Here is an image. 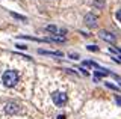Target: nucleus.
<instances>
[{
  "label": "nucleus",
  "instance_id": "f257e3e1",
  "mask_svg": "<svg viewBox=\"0 0 121 119\" xmlns=\"http://www.w3.org/2000/svg\"><path fill=\"white\" fill-rule=\"evenodd\" d=\"M2 81L6 87H14L15 84L18 83V72L14 71V69H8V71L3 72Z\"/></svg>",
  "mask_w": 121,
  "mask_h": 119
},
{
  "label": "nucleus",
  "instance_id": "f03ea898",
  "mask_svg": "<svg viewBox=\"0 0 121 119\" xmlns=\"http://www.w3.org/2000/svg\"><path fill=\"white\" fill-rule=\"evenodd\" d=\"M52 99H53V103H55L58 107H62L64 104L68 101V96L64 94V92H53V94H52Z\"/></svg>",
  "mask_w": 121,
  "mask_h": 119
},
{
  "label": "nucleus",
  "instance_id": "7ed1b4c3",
  "mask_svg": "<svg viewBox=\"0 0 121 119\" xmlns=\"http://www.w3.org/2000/svg\"><path fill=\"white\" fill-rule=\"evenodd\" d=\"M18 111H20V106H18L17 103H14V101L6 103V106H5V113L6 115H17Z\"/></svg>",
  "mask_w": 121,
  "mask_h": 119
},
{
  "label": "nucleus",
  "instance_id": "20e7f679",
  "mask_svg": "<svg viewBox=\"0 0 121 119\" xmlns=\"http://www.w3.org/2000/svg\"><path fill=\"white\" fill-rule=\"evenodd\" d=\"M100 38L103 39V41H108V42H111V44H113L117 41V36L113 35V33H111V32H108V30H100Z\"/></svg>",
  "mask_w": 121,
  "mask_h": 119
},
{
  "label": "nucleus",
  "instance_id": "39448f33",
  "mask_svg": "<svg viewBox=\"0 0 121 119\" xmlns=\"http://www.w3.org/2000/svg\"><path fill=\"white\" fill-rule=\"evenodd\" d=\"M85 23L88 27H95L97 26V17L94 14H86L85 15Z\"/></svg>",
  "mask_w": 121,
  "mask_h": 119
},
{
  "label": "nucleus",
  "instance_id": "423d86ee",
  "mask_svg": "<svg viewBox=\"0 0 121 119\" xmlns=\"http://www.w3.org/2000/svg\"><path fill=\"white\" fill-rule=\"evenodd\" d=\"M106 75H111V71L104 68H98L97 71H94V81H98V77H106Z\"/></svg>",
  "mask_w": 121,
  "mask_h": 119
},
{
  "label": "nucleus",
  "instance_id": "0eeeda50",
  "mask_svg": "<svg viewBox=\"0 0 121 119\" xmlns=\"http://www.w3.org/2000/svg\"><path fill=\"white\" fill-rule=\"evenodd\" d=\"M38 53L39 54H44V56H53V57H62L64 53H60V51H45V50H38Z\"/></svg>",
  "mask_w": 121,
  "mask_h": 119
},
{
  "label": "nucleus",
  "instance_id": "6e6552de",
  "mask_svg": "<svg viewBox=\"0 0 121 119\" xmlns=\"http://www.w3.org/2000/svg\"><path fill=\"white\" fill-rule=\"evenodd\" d=\"M82 65L83 66H91V68H95V69H98V68H101L98 63H95V62H92V60H83L82 62Z\"/></svg>",
  "mask_w": 121,
  "mask_h": 119
},
{
  "label": "nucleus",
  "instance_id": "1a4fd4ad",
  "mask_svg": "<svg viewBox=\"0 0 121 119\" xmlns=\"http://www.w3.org/2000/svg\"><path fill=\"white\" fill-rule=\"evenodd\" d=\"M45 30H47V32H50V33H55V35H56V33L59 32V29L56 27V26H53V24H48L47 27H45Z\"/></svg>",
  "mask_w": 121,
  "mask_h": 119
},
{
  "label": "nucleus",
  "instance_id": "9d476101",
  "mask_svg": "<svg viewBox=\"0 0 121 119\" xmlns=\"http://www.w3.org/2000/svg\"><path fill=\"white\" fill-rule=\"evenodd\" d=\"M11 15H12L14 18H17V20H21V21H26V17L20 15V14H15V12H11Z\"/></svg>",
  "mask_w": 121,
  "mask_h": 119
},
{
  "label": "nucleus",
  "instance_id": "9b49d317",
  "mask_svg": "<svg viewBox=\"0 0 121 119\" xmlns=\"http://www.w3.org/2000/svg\"><path fill=\"white\" fill-rule=\"evenodd\" d=\"M94 5H95L97 8H103L104 6V0H94Z\"/></svg>",
  "mask_w": 121,
  "mask_h": 119
},
{
  "label": "nucleus",
  "instance_id": "f8f14e48",
  "mask_svg": "<svg viewBox=\"0 0 121 119\" xmlns=\"http://www.w3.org/2000/svg\"><path fill=\"white\" fill-rule=\"evenodd\" d=\"M104 84H106V86H108L109 89H113V91H117V92H118V91H120V89H118V87H117V86H115V84H112V83H108V81H104Z\"/></svg>",
  "mask_w": 121,
  "mask_h": 119
},
{
  "label": "nucleus",
  "instance_id": "ddd939ff",
  "mask_svg": "<svg viewBox=\"0 0 121 119\" xmlns=\"http://www.w3.org/2000/svg\"><path fill=\"white\" fill-rule=\"evenodd\" d=\"M86 48H88V51H98V47L97 45H88Z\"/></svg>",
  "mask_w": 121,
  "mask_h": 119
},
{
  "label": "nucleus",
  "instance_id": "4468645a",
  "mask_svg": "<svg viewBox=\"0 0 121 119\" xmlns=\"http://www.w3.org/2000/svg\"><path fill=\"white\" fill-rule=\"evenodd\" d=\"M115 18H117V20H118L120 23H121V9H120V11H117V12H115Z\"/></svg>",
  "mask_w": 121,
  "mask_h": 119
},
{
  "label": "nucleus",
  "instance_id": "2eb2a0df",
  "mask_svg": "<svg viewBox=\"0 0 121 119\" xmlns=\"http://www.w3.org/2000/svg\"><path fill=\"white\" fill-rule=\"evenodd\" d=\"M68 57H71V59H74V60H76V59H79V54L77 53H70V54H68Z\"/></svg>",
  "mask_w": 121,
  "mask_h": 119
},
{
  "label": "nucleus",
  "instance_id": "dca6fc26",
  "mask_svg": "<svg viewBox=\"0 0 121 119\" xmlns=\"http://www.w3.org/2000/svg\"><path fill=\"white\" fill-rule=\"evenodd\" d=\"M115 103L118 104V106H121V96H120V95H117V96H115Z\"/></svg>",
  "mask_w": 121,
  "mask_h": 119
},
{
  "label": "nucleus",
  "instance_id": "f3484780",
  "mask_svg": "<svg viewBox=\"0 0 121 119\" xmlns=\"http://www.w3.org/2000/svg\"><path fill=\"white\" fill-rule=\"evenodd\" d=\"M18 48H20V50H26V48H27V47H26V45H23V44H18V45H17Z\"/></svg>",
  "mask_w": 121,
  "mask_h": 119
},
{
  "label": "nucleus",
  "instance_id": "a211bd4d",
  "mask_svg": "<svg viewBox=\"0 0 121 119\" xmlns=\"http://www.w3.org/2000/svg\"><path fill=\"white\" fill-rule=\"evenodd\" d=\"M58 119H65V116H64V115H59V116H58Z\"/></svg>",
  "mask_w": 121,
  "mask_h": 119
}]
</instances>
